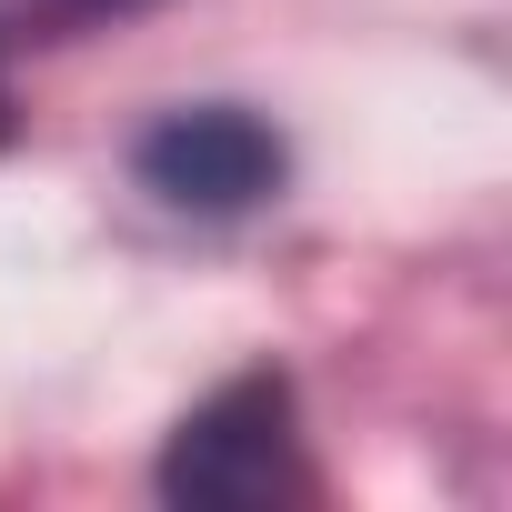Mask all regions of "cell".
<instances>
[{
	"label": "cell",
	"mask_w": 512,
	"mask_h": 512,
	"mask_svg": "<svg viewBox=\"0 0 512 512\" xmlns=\"http://www.w3.org/2000/svg\"><path fill=\"white\" fill-rule=\"evenodd\" d=\"M161 482L181 492V502H231V512H251V502H282V492H302V452H292V392L272 382V372H241V382H221L181 432H171V462H161Z\"/></svg>",
	"instance_id": "6da1fadb"
},
{
	"label": "cell",
	"mask_w": 512,
	"mask_h": 512,
	"mask_svg": "<svg viewBox=\"0 0 512 512\" xmlns=\"http://www.w3.org/2000/svg\"><path fill=\"white\" fill-rule=\"evenodd\" d=\"M141 181L181 211H251L282 181V141L251 111H181L141 141Z\"/></svg>",
	"instance_id": "7a4b0ae2"
},
{
	"label": "cell",
	"mask_w": 512,
	"mask_h": 512,
	"mask_svg": "<svg viewBox=\"0 0 512 512\" xmlns=\"http://www.w3.org/2000/svg\"><path fill=\"white\" fill-rule=\"evenodd\" d=\"M0 121H11V111H0Z\"/></svg>",
	"instance_id": "3957f363"
}]
</instances>
